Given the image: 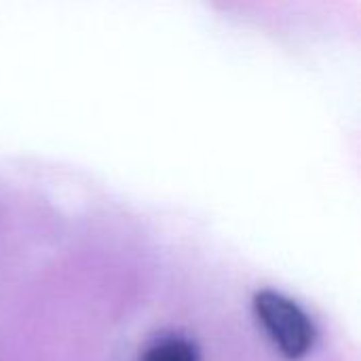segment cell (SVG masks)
Returning a JSON list of instances; mask_svg holds the SVG:
<instances>
[{"mask_svg":"<svg viewBox=\"0 0 361 361\" xmlns=\"http://www.w3.org/2000/svg\"><path fill=\"white\" fill-rule=\"evenodd\" d=\"M254 311L269 338L286 357L298 360L309 353L315 330L296 302L279 292L262 290L254 298Z\"/></svg>","mask_w":361,"mask_h":361,"instance_id":"6da1fadb","label":"cell"},{"mask_svg":"<svg viewBox=\"0 0 361 361\" xmlns=\"http://www.w3.org/2000/svg\"><path fill=\"white\" fill-rule=\"evenodd\" d=\"M142 361H199L197 349L184 338H165L152 345Z\"/></svg>","mask_w":361,"mask_h":361,"instance_id":"7a4b0ae2","label":"cell"}]
</instances>
